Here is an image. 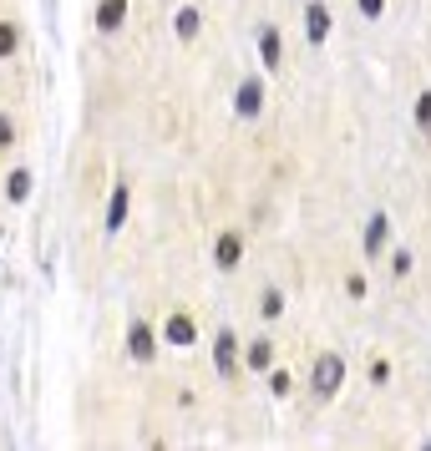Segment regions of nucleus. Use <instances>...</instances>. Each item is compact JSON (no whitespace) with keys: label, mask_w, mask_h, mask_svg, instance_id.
Listing matches in <instances>:
<instances>
[{"label":"nucleus","mask_w":431,"mask_h":451,"mask_svg":"<svg viewBox=\"0 0 431 451\" xmlns=\"http://www.w3.org/2000/svg\"><path fill=\"white\" fill-rule=\"evenodd\" d=\"M10 41H15V36H10V30H0V51H10Z\"/></svg>","instance_id":"obj_15"},{"label":"nucleus","mask_w":431,"mask_h":451,"mask_svg":"<svg viewBox=\"0 0 431 451\" xmlns=\"http://www.w3.org/2000/svg\"><path fill=\"white\" fill-rule=\"evenodd\" d=\"M380 244H386V218H376V223H371V233H365V249H371V254H376Z\"/></svg>","instance_id":"obj_7"},{"label":"nucleus","mask_w":431,"mask_h":451,"mask_svg":"<svg viewBox=\"0 0 431 451\" xmlns=\"http://www.w3.org/2000/svg\"><path fill=\"white\" fill-rule=\"evenodd\" d=\"M264 61H269V67L279 61V36H274V30H264Z\"/></svg>","instance_id":"obj_8"},{"label":"nucleus","mask_w":431,"mask_h":451,"mask_svg":"<svg viewBox=\"0 0 431 451\" xmlns=\"http://www.w3.org/2000/svg\"><path fill=\"white\" fill-rule=\"evenodd\" d=\"M132 350H137V355H152V340H148V330H142V325L132 330Z\"/></svg>","instance_id":"obj_9"},{"label":"nucleus","mask_w":431,"mask_h":451,"mask_svg":"<svg viewBox=\"0 0 431 451\" xmlns=\"http://www.w3.org/2000/svg\"><path fill=\"white\" fill-rule=\"evenodd\" d=\"M229 345H234V340H229V335H218V365H223V370H229V365H234V350H229Z\"/></svg>","instance_id":"obj_11"},{"label":"nucleus","mask_w":431,"mask_h":451,"mask_svg":"<svg viewBox=\"0 0 431 451\" xmlns=\"http://www.w3.org/2000/svg\"><path fill=\"white\" fill-rule=\"evenodd\" d=\"M168 340H173V345H188V340H193V325H188L183 315H173V319H168Z\"/></svg>","instance_id":"obj_3"},{"label":"nucleus","mask_w":431,"mask_h":451,"mask_svg":"<svg viewBox=\"0 0 431 451\" xmlns=\"http://www.w3.org/2000/svg\"><path fill=\"white\" fill-rule=\"evenodd\" d=\"M325 30H330V15H325V6H310V36H315V41H325Z\"/></svg>","instance_id":"obj_5"},{"label":"nucleus","mask_w":431,"mask_h":451,"mask_svg":"<svg viewBox=\"0 0 431 451\" xmlns=\"http://www.w3.org/2000/svg\"><path fill=\"white\" fill-rule=\"evenodd\" d=\"M122 10H127V0H107V6H102V30H117Z\"/></svg>","instance_id":"obj_6"},{"label":"nucleus","mask_w":431,"mask_h":451,"mask_svg":"<svg viewBox=\"0 0 431 451\" xmlns=\"http://www.w3.org/2000/svg\"><path fill=\"white\" fill-rule=\"evenodd\" d=\"M249 365H269V345H254L249 350Z\"/></svg>","instance_id":"obj_13"},{"label":"nucleus","mask_w":431,"mask_h":451,"mask_svg":"<svg viewBox=\"0 0 431 451\" xmlns=\"http://www.w3.org/2000/svg\"><path fill=\"white\" fill-rule=\"evenodd\" d=\"M218 259H223V264L238 259V238H223V244H218Z\"/></svg>","instance_id":"obj_10"},{"label":"nucleus","mask_w":431,"mask_h":451,"mask_svg":"<svg viewBox=\"0 0 431 451\" xmlns=\"http://www.w3.org/2000/svg\"><path fill=\"white\" fill-rule=\"evenodd\" d=\"M122 218H127V188L112 193V208H107V229H122Z\"/></svg>","instance_id":"obj_2"},{"label":"nucleus","mask_w":431,"mask_h":451,"mask_svg":"<svg viewBox=\"0 0 431 451\" xmlns=\"http://www.w3.org/2000/svg\"><path fill=\"white\" fill-rule=\"evenodd\" d=\"M238 112H244V117H249V112H259V87H254V82L238 87Z\"/></svg>","instance_id":"obj_4"},{"label":"nucleus","mask_w":431,"mask_h":451,"mask_svg":"<svg viewBox=\"0 0 431 451\" xmlns=\"http://www.w3.org/2000/svg\"><path fill=\"white\" fill-rule=\"evenodd\" d=\"M360 10L365 15H380V0H360Z\"/></svg>","instance_id":"obj_14"},{"label":"nucleus","mask_w":431,"mask_h":451,"mask_svg":"<svg viewBox=\"0 0 431 451\" xmlns=\"http://www.w3.org/2000/svg\"><path fill=\"white\" fill-rule=\"evenodd\" d=\"M340 375H345V365L335 360V355H325L320 365H315V391H320V396H330L335 385H340Z\"/></svg>","instance_id":"obj_1"},{"label":"nucleus","mask_w":431,"mask_h":451,"mask_svg":"<svg viewBox=\"0 0 431 451\" xmlns=\"http://www.w3.org/2000/svg\"><path fill=\"white\" fill-rule=\"evenodd\" d=\"M178 30H183V36H193V30H198V15L183 10V15H178Z\"/></svg>","instance_id":"obj_12"},{"label":"nucleus","mask_w":431,"mask_h":451,"mask_svg":"<svg viewBox=\"0 0 431 451\" xmlns=\"http://www.w3.org/2000/svg\"><path fill=\"white\" fill-rule=\"evenodd\" d=\"M6 137H10V122H6V117H0V142H6Z\"/></svg>","instance_id":"obj_16"}]
</instances>
